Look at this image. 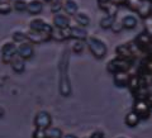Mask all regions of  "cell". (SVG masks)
Masks as SVG:
<instances>
[{
  "instance_id": "obj_1",
  "label": "cell",
  "mask_w": 152,
  "mask_h": 138,
  "mask_svg": "<svg viewBox=\"0 0 152 138\" xmlns=\"http://www.w3.org/2000/svg\"><path fill=\"white\" fill-rule=\"evenodd\" d=\"M69 67H70V53L69 50H65L62 55H61L58 64V93L62 96H70L72 94Z\"/></svg>"
},
{
  "instance_id": "obj_2",
  "label": "cell",
  "mask_w": 152,
  "mask_h": 138,
  "mask_svg": "<svg viewBox=\"0 0 152 138\" xmlns=\"http://www.w3.org/2000/svg\"><path fill=\"white\" fill-rule=\"evenodd\" d=\"M86 46L95 58L102 60L107 56L108 52V47L104 43V41H102L100 38L95 37V36H89V38L86 39Z\"/></svg>"
},
{
  "instance_id": "obj_3",
  "label": "cell",
  "mask_w": 152,
  "mask_h": 138,
  "mask_svg": "<svg viewBox=\"0 0 152 138\" xmlns=\"http://www.w3.org/2000/svg\"><path fill=\"white\" fill-rule=\"evenodd\" d=\"M142 53V52L137 48V47L134 46V43H122L119 46L115 47V53L118 57H121V58L123 60H127V61H131V62H133L134 61V58L137 57V53Z\"/></svg>"
},
{
  "instance_id": "obj_4",
  "label": "cell",
  "mask_w": 152,
  "mask_h": 138,
  "mask_svg": "<svg viewBox=\"0 0 152 138\" xmlns=\"http://www.w3.org/2000/svg\"><path fill=\"white\" fill-rule=\"evenodd\" d=\"M132 64L133 62H131V61L123 60L121 57H115L107 64V71L113 75L118 72H128L132 67Z\"/></svg>"
},
{
  "instance_id": "obj_5",
  "label": "cell",
  "mask_w": 152,
  "mask_h": 138,
  "mask_svg": "<svg viewBox=\"0 0 152 138\" xmlns=\"http://www.w3.org/2000/svg\"><path fill=\"white\" fill-rule=\"evenodd\" d=\"M1 62L3 64H12L13 60L18 57V45L13 41L4 42L1 46Z\"/></svg>"
},
{
  "instance_id": "obj_6",
  "label": "cell",
  "mask_w": 152,
  "mask_h": 138,
  "mask_svg": "<svg viewBox=\"0 0 152 138\" xmlns=\"http://www.w3.org/2000/svg\"><path fill=\"white\" fill-rule=\"evenodd\" d=\"M133 110L141 117V119H147L151 115L152 105L148 103L147 99H137V100H134V104H133Z\"/></svg>"
},
{
  "instance_id": "obj_7",
  "label": "cell",
  "mask_w": 152,
  "mask_h": 138,
  "mask_svg": "<svg viewBox=\"0 0 152 138\" xmlns=\"http://www.w3.org/2000/svg\"><path fill=\"white\" fill-rule=\"evenodd\" d=\"M34 126L41 129H48L50 127H52V115L47 110L37 112L34 117Z\"/></svg>"
},
{
  "instance_id": "obj_8",
  "label": "cell",
  "mask_w": 152,
  "mask_h": 138,
  "mask_svg": "<svg viewBox=\"0 0 152 138\" xmlns=\"http://www.w3.org/2000/svg\"><path fill=\"white\" fill-rule=\"evenodd\" d=\"M28 28L29 31H38V32H47V33H52L53 26L47 23L45 19L42 18H34L28 23Z\"/></svg>"
},
{
  "instance_id": "obj_9",
  "label": "cell",
  "mask_w": 152,
  "mask_h": 138,
  "mask_svg": "<svg viewBox=\"0 0 152 138\" xmlns=\"http://www.w3.org/2000/svg\"><path fill=\"white\" fill-rule=\"evenodd\" d=\"M133 43H134V46L142 52V53H143V52L151 46V43H152V37L146 31H143V32H141V33H138V34L136 36L134 41H133Z\"/></svg>"
},
{
  "instance_id": "obj_10",
  "label": "cell",
  "mask_w": 152,
  "mask_h": 138,
  "mask_svg": "<svg viewBox=\"0 0 152 138\" xmlns=\"http://www.w3.org/2000/svg\"><path fill=\"white\" fill-rule=\"evenodd\" d=\"M52 26L56 28H70L71 27V20H70V15H67L66 13H56L53 14V18H52Z\"/></svg>"
},
{
  "instance_id": "obj_11",
  "label": "cell",
  "mask_w": 152,
  "mask_h": 138,
  "mask_svg": "<svg viewBox=\"0 0 152 138\" xmlns=\"http://www.w3.org/2000/svg\"><path fill=\"white\" fill-rule=\"evenodd\" d=\"M28 34V42H31L32 45L37 43H45V42L51 39V33L47 32H38V31H29Z\"/></svg>"
},
{
  "instance_id": "obj_12",
  "label": "cell",
  "mask_w": 152,
  "mask_h": 138,
  "mask_svg": "<svg viewBox=\"0 0 152 138\" xmlns=\"http://www.w3.org/2000/svg\"><path fill=\"white\" fill-rule=\"evenodd\" d=\"M34 56V47L31 42H24V43L18 45V57L23 60H29Z\"/></svg>"
},
{
  "instance_id": "obj_13",
  "label": "cell",
  "mask_w": 152,
  "mask_h": 138,
  "mask_svg": "<svg viewBox=\"0 0 152 138\" xmlns=\"http://www.w3.org/2000/svg\"><path fill=\"white\" fill-rule=\"evenodd\" d=\"M70 34H71V38H72V39H76V41L86 42V39L89 38L88 31L81 26H71L70 27Z\"/></svg>"
},
{
  "instance_id": "obj_14",
  "label": "cell",
  "mask_w": 152,
  "mask_h": 138,
  "mask_svg": "<svg viewBox=\"0 0 152 138\" xmlns=\"http://www.w3.org/2000/svg\"><path fill=\"white\" fill-rule=\"evenodd\" d=\"M71 38V34H70V28H56L53 27L52 29V33H51V39L53 41H57V42H64V41H67Z\"/></svg>"
},
{
  "instance_id": "obj_15",
  "label": "cell",
  "mask_w": 152,
  "mask_h": 138,
  "mask_svg": "<svg viewBox=\"0 0 152 138\" xmlns=\"http://www.w3.org/2000/svg\"><path fill=\"white\" fill-rule=\"evenodd\" d=\"M137 14L138 17L142 18V19H146L152 17V3L147 1V0H141L140 5H138V9H137Z\"/></svg>"
},
{
  "instance_id": "obj_16",
  "label": "cell",
  "mask_w": 152,
  "mask_h": 138,
  "mask_svg": "<svg viewBox=\"0 0 152 138\" xmlns=\"http://www.w3.org/2000/svg\"><path fill=\"white\" fill-rule=\"evenodd\" d=\"M142 86H146L145 84V80L143 77L140 75V74H134V75H131V79H129V84H128V89L131 90L132 94H134L137 90ZM148 88V86H147Z\"/></svg>"
},
{
  "instance_id": "obj_17",
  "label": "cell",
  "mask_w": 152,
  "mask_h": 138,
  "mask_svg": "<svg viewBox=\"0 0 152 138\" xmlns=\"http://www.w3.org/2000/svg\"><path fill=\"white\" fill-rule=\"evenodd\" d=\"M131 79L129 72H118L113 75V83L117 88H128Z\"/></svg>"
},
{
  "instance_id": "obj_18",
  "label": "cell",
  "mask_w": 152,
  "mask_h": 138,
  "mask_svg": "<svg viewBox=\"0 0 152 138\" xmlns=\"http://www.w3.org/2000/svg\"><path fill=\"white\" fill-rule=\"evenodd\" d=\"M121 23H122V27L124 28V29H134L137 27V24H138V19H137V17L134 14H127V15H124L122 18Z\"/></svg>"
},
{
  "instance_id": "obj_19",
  "label": "cell",
  "mask_w": 152,
  "mask_h": 138,
  "mask_svg": "<svg viewBox=\"0 0 152 138\" xmlns=\"http://www.w3.org/2000/svg\"><path fill=\"white\" fill-rule=\"evenodd\" d=\"M43 10V3L42 0H28V8L27 12L32 15H37Z\"/></svg>"
},
{
  "instance_id": "obj_20",
  "label": "cell",
  "mask_w": 152,
  "mask_h": 138,
  "mask_svg": "<svg viewBox=\"0 0 152 138\" xmlns=\"http://www.w3.org/2000/svg\"><path fill=\"white\" fill-rule=\"evenodd\" d=\"M99 8L107 14V15H114L117 17L118 10H119V7L117 4H114L112 1H107V3H100L99 4Z\"/></svg>"
},
{
  "instance_id": "obj_21",
  "label": "cell",
  "mask_w": 152,
  "mask_h": 138,
  "mask_svg": "<svg viewBox=\"0 0 152 138\" xmlns=\"http://www.w3.org/2000/svg\"><path fill=\"white\" fill-rule=\"evenodd\" d=\"M62 10L67 15H75L79 12V4L76 0H64V9Z\"/></svg>"
},
{
  "instance_id": "obj_22",
  "label": "cell",
  "mask_w": 152,
  "mask_h": 138,
  "mask_svg": "<svg viewBox=\"0 0 152 138\" xmlns=\"http://www.w3.org/2000/svg\"><path fill=\"white\" fill-rule=\"evenodd\" d=\"M140 120H141V117H140L134 110L128 112V113L126 114V117H124V123H126V124L129 127V128L136 127V126L140 123Z\"/></svg>"
},
{
  "instance_id": "obj_23",
  "label": "cell",
  "mask_w": 152,
  "mask_h": 138,
  "mask_svg": "<svg viewBox=\"0 0 152 138\" xmlns=\"http://www.w3.org/2000/svg\"><path fill=\"white\" fill-rule=\"evenodd\" d=\"M74 18H75V22L77 23V26H81L84 28H86L90 24V17L85 12H80L79 10L74 15Z\"/></svg>"
},
{
  "instance_id": "obj_24",
  "label": "cell",
  "mask_w": 152,
  "mask_h": 138,
  "mask_svg": "<svg viewBox=\"0 0 152 138\" xmlns=\"http://www.w3.org/2000/svg\"><path fill=\"white\" fill-rule=\"evenodd\" d=\"M10 66H12L14 72L22 74V72H24V70H26V60L20 58V57H15V58L13 60V62L10 64Z\"/></svg>"
},
{
  "instance_id": "obj_25",
  "label": "cell",
  "mask_w": 152,
  "mask_h": 138,
  "mask_svg": "<svg viewBox=\"0 0 152 138\" xmlns=\"http://www.w3.org/2000/svg\"><path fill=\"white\" fill-rule=\"evenodd\" d=\"M117 22V17L114 15H104L100 20H99V26H100L103 29H109V28H113L114 23Z\"/></svg>"
},
{
  "instance_id": "obj_26",
  "label": "cell",
  "mask_w": 152,
  "mask_h": 138,
  "mask_svg": "<svg viewBox=\"0 0 152 138\" xmlns=\"http://www.w3.org/2000/svg\"><path fill=\"white\" fill-rule=\"evenodd\" d=\"M12 39H13V42H15L17 45L24 43V42H28V34L26 32L17 29L12 33Z\"/></svg>"
},
{
  "instance_id": "obj_27",
  "label": "cell",
  "mask_w": 152,
  "mask_h": 138,
  "mask_svg": "<svg viewBox=\"0 0 152 138\" xmlns=\"http://www.w3.org/2000/svg\"><path fill=\"white\" fill-rule=\"evenodd\" d=\"M46 132H47V138H62L65 134L58 127H50L48 129H46Z\"/></svg>"
},
{
  "instance_id": "obj_28",
  "label": "cell",
  "mask_w": 152,
  "mask_h": 138,
  "mask_svg": "<svg viewBox=\"0 0 152 138\" xmlns=\"http://www.w3.org/2000/svg\"><path fill=\"white\" fill-rule=\"evenodd\" d=\"M28 8V1L27 0H14L13 1V9L17 10L18 13H23L27 12Z\"/></svg>"
},
{
  "instance_id": "obj_29",
  "label": "cell",
  "mask_w": 152,
  "mask_h": 138,
  "mask_svg": "<svg viewBox=\"0 0 152 138\" xmlns=\"http://www.w3.org/2000/svg\"><path fill=\"white\" fill-rule=\"evenodd\" d=\"M85 46H86V42L74 39L72 45H71V51L75 52V53H81V52L84 51V48H85Z\"/></svg>"
},
{
  "instance_id": "obj_30",
  "label": "cell",
  "mask_w": 152,
  "mask_h": 138,
  "mask_svg": "<svg viewBox=\"0 0 152 138\" xmlns=\"http://www.w3.org/2000/svg\"><path fill=\"white\" fill-rule=\"evenodd\" d=\"M50 9L52 13H60L64 9V0H53L50 3Z\"/></svg>"
},
{
  "instance_id": "obj_31",
  "label": "cell",
  "mask_w": 152,
  "mask_h": 138,
  "mask_svg": "<svg viewBox=\"0 0 152 138\" xmlns=\"http://www.w3.org/2000/svg\"><path fill=\"white\" fill-rule=\"evenodd\" d=\"M140 3H141V0H127L124 5L129 9V10L132 12H137V9H138V5H140Z\"/></svg>"
},
{
  "instance_id": "obj_32",
  "label": "cell",
  "mask_w": 152,
  "mask_h": 138,
  "mask_svg": "<svg viewBox=\"0 0 152 138\" xmlns=\"http://www.w3.org/2000/svg\"><path fill=\"white\" fill-rule=\"evenodd\" d=\"M32 138H47L46 129H41V128H36L32 133Z\"/></svg>"
},
{
  "instance_id": "obj_33",
  "label": "cell",
  "mask_w": 152,
  "mask_h": 138,
  "mask_svg": "<svg viewBox=\"0 0 152 138\" xmlns=\"http://www.w3.org/2000/svg\"><path fill=\"white\" fill-rule=\"evenodd\" d=\"M12 10H13V7L9 3H7V1L0 3V13L1 14H8V13H10Z\"/></svg>"
},
{
  "instance_id": "obj_34",
  "label": "cell",
  "mask_w": 152,
  "mask_h": 138,
  "mask_svg": "<svg viewBox=\"0 0 152 138\" xmlns=\"http://www.w3.org/2000/svg\"><path fill=\"white\" fill-rule=\"evenodd\" d=\"M145 31L148 33V34L152 37V17L146 19V24H145Z\"/></svg>"
},
{
  "instance_id": "obj_35",
  "label": "cell",
  "mask_w": 152,
  "mask_h": 138,
  "mask_svg": "<svg viewBox=\"0 0 152 138\" xmlns=\"http://www.w3.org/2000/svg\"><path fill=\"white\" fill-rule=\"evenodd\" d=\"M122 23H118V22H115V23H114V26H113V28H112V29L114 31V32H115V33H118V32H119L121 29H122Z\"/></svg>"
},
{
  "instance_id": "obj_36",
  "label": "cell",
  "mask_w": 152,
  "mask_h": 138,
  "mask_svg": "<svg viewBox=\"0 0 152 138\" xmlns=\"http://www.w3.org/2000/svg\"><path fill=\"white\" fill-rule=\"evenodd\" d=\"M89 138H105V137H104V134L102 132H94Z\"/></svg>"
},
{
  "instance_id": "obj_37",
  "label": "cell",
  "mask_w": 152,
  "mask_h": 138,
  "mask_svg": "<svg viewBox=\"0 0 152 138\" xmlns=\"http://www.w3.org/2000/svg\"><path fill=\"white\" fill-rule=\"evenodd\" d=\"M110 1H112V3H114V4H117L118 7H121V5H124L127 0H110Z\"/></svg>"
},
{
  "instance_id": "obj_38",
  "label": "cell",
  "mask_w": 152,
  "mask_h": 138,
  "mask_svg": "<svg viewBox=\"0 0 152 138\" xmlns=\"http://www.w3.org/2000/svg\"><path fill=\"white\" fill-rule=\"evenodd\" d=\"M62 138H79L76 134H74V133H65Z\"/></svg>"
},
{
  "instance_id": "obj_39",
  "label": "cell",
  "mask_w": 152,
  "mask_h": 138,
  "mask_svg": "<svg viewBox=\"0 0 152 138\" xmlns=\"http://www.w3.org/2000/svg\"><path fill=\"white\" fill-rule=\"evenodd\" d=\"M4 113H5V110H4V108L0 105V117H3V115H4Z\"/></svg>"
},
{
  "instance_id": "obj_40",
  "label": "cell",
  "mask_w": 152,
  "mask_h": 138,
  "mask_svg": "<svg viewBox=\"0 0 152 138\" xmlns=\"http://www.w3.org/2000/svg\"><path fill=\"white\" fill-rule=\"evenodd\" d=\"M147 100H148V103H150L151 105H152V93H151V95L148 96V99H147Z\"/></svg>"
},
{
  "instance_id": "obj_41",
  "label": "cell",
  "mask_w": 152,
  "mask_h": 138,
  "mask_svg": "<svg viewBox=\"0 0 152 138\" xmlns=\"http://www.w3.org/2000/svg\"><path fill=\"white\" fill-rule=\"evenodd\" d=\"M107 1H110V0H98L99 4H100V3H107Z\"/></svg>"
},
{
  "instance_id": "obj_42",
  "label": "cell",
  "mask_w": 152,
  "mask_h": 138,
  "mask_svg": "<svg viewBox=\"0 0 152 138\" xmlns=\"http://www.w3.org/2000/svg\"><path fill=\"white\" fill-rule=\"evenodd\" d=\"M43 1H46V3H51V1H53V0H43Z\"/></svg>"
},
{
  "instance_id": "obj_43",
  "label": "cell",
  "mask_w": 152,
  "mask_h": 138,
  "mask_svg": "<svg viewBox=\"0 0 152 138\" xmlns=\"http://www.w3.org/2000/svg\"><path fill=\"white\" fill-rule=\"evenodd\" d=\"M118 138H127V137H126V136H119Z\"/></svg>"
},
{
  "instance_id": "obj_44",
  "label": "cell",
  "mask_w": 152,
  "mask_h": 138,
  "mask_svg": "<svg viewBox=\"0 0 152 138\" xmlns=\"http://www.w3.org/2000/svg\"><path fill=\"white\" fill-rule=\"evenodd\" d=\"M147 1H150V3H152V0H147Z\"/></svg>"
},
{
  "instance_id": "obj_45",
  "label": "cell",
  "mask_w": 152,
  "mask_h": 138,
  "mask_svg": "<svg viewBox=\"0 0 152 138\" xmlns=\"http://www.w3.org/2000/svg\"><path fill=\"white\" fill-rule=\"evenodd\" d=\"M88 138H89V137H88Z\"/></svg>"
}]
</instances>
